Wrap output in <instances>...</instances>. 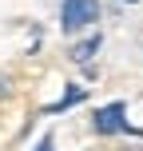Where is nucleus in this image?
I'll return each instance as SVG.
<instances>
[{
	"label": "nucleus",
	"instance_id": "1",
	"mask_svg": "<svg viewBox=\"0 0 143 151\" xmlns=\"http://www.w3.org/2000/svg\"><path fill=\"white\" fill-rule=\"evenodd\" d=\"M60 20H64V32L91 28L99 20V0H64L60 4Z\"/></svg>",
	"mask_w": 143,
	"mask_h": 151
},
{
	"label": "nucleus",
	"instance_id": "2",
	"mask_svg": "<svg viewBox=\"0 0 143 151\" xmlns=\"http://www.w3.org/2000/svg\"><path fill=\"white\" fill-rule=\"evenodd\" d=\"M123 111H127L123 104H107V107H99V111H96V131H103V135H111V131H135L127 119H123Z\"/></svg>",
	"mask_w": 143,
	"mask_h": 151
},
{
	"label": "nucleus",
	"instance_id": "3",
	"mask_svg": "<svg viewBox=\"0 0 143 151\" xmlns=\"http://www.w3.org/2000/svg\"><path fill=\"white\" fill-rule=\"evenodd\" d=\"M99 48H103V36H99V32H96V36H88V40H83V44H75V48H72V60H75V64H88L91 56L99 52Z\"/></svg>",
	"mask_w": 143,
	"mask_h": 151
},
{
	"label": "nucleus",
	"instance_id": "4",
	"mask_svg": "<svg viewBox=\"0 0 143 151\" xmlns=\"http://www.w3.org/2000/svg\"><path fill=\"white\" fill-rule=\"evenodd\" d=\"M80 99H83V91H80V88H72L68 96L60 99V104H52V107H44V115H56V111H64V107H72V104H80Z\"/></svg>",
	"mask_w": 143,
	"mask_h": 151
},
{
	"label": "nucleus",
	"instance_id": "5",
	"mask_svg": "<svg viewBox=\"0 0 143 151\" xmlns=\"http://www.w3.org/2000/svg\"><path fill=\"white\" fill-rule=\"evenodd\" d=\"M8 91H12V80H8V76H0V99H8Z\"/></svg>",
	"mask_w": 143,
	"mask_h": 151
},
{
	"label": "nucleus",
	"instance_id": "6",
	"mask_svg": "<svg viewBox=\"0 0 143 151\" xmlns=\"http://www.w3.org/2000/svg\"><path fill=\"white\" fill-rule=\"evenodd\" d=\"M36 151H56V147H52V139H44V143H40Z\"/></svg>",
	"mask_w": 143,
	"mask_h": 151
},
{
	"label": "nucleus",
	"instance_id": "7",
	"mask_svg": "<svg viewBox=\"0 0 143 151\" xmlns=\"http://www.w3.org/2000/svg\"><path fill=\"white\" fill-rule=\"evenodd\" d=\"M127 4H139V0H127Z\"/></svg>",
	"mask_w": 143,
	"mask_h": 151
}]
</instances>
